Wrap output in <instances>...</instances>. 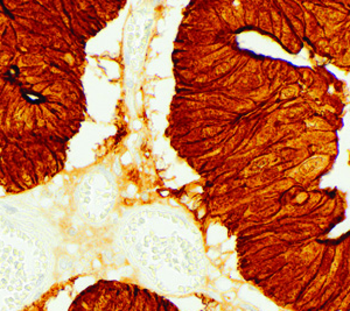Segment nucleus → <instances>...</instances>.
<instances>
[{
  "instance_id": "f257e3e1",
  "label": "nucleus",
  "mask_w": 350,
  "mask_h": 311,
  "mask_svg": "<svg viewBox=\"0 0 350 311\" xmlns=\"http://www.w3.org/2000/svg\"><path fill=\"white\" fill-rule=\"evenodd\" d=\"M0 221V311L25 304L46 286L50 268L47 229L33 216Z\"/></svg>"
}]
</instances>
